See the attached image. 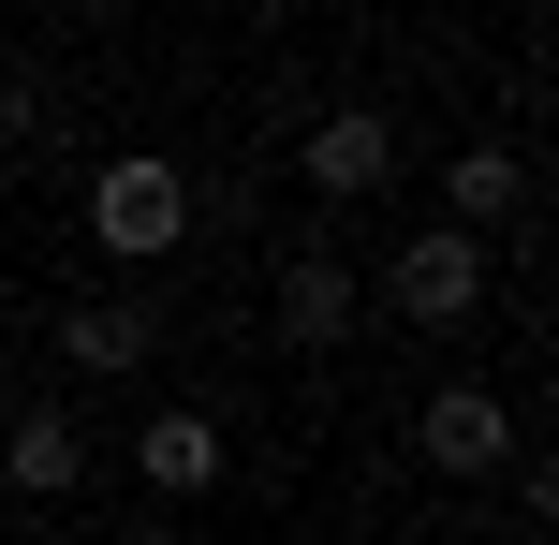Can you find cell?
Returning <instances> with one entry per match:
<instances>
[{
    "mask_svg": "<svg viewBox=\"0 0 559 545\" xmlns=\"http://www.w3.org/2000/svg\"><path fill=\"white\" fill-rule=\"evenodd\" d=\"M88 236H104L118 265H163L177 236H192V177H177L163 147H118V163L88 177Z\"/></svg>",
    "mask_w": 559,
    "mask_h": 545,
    "instance_id": "1",
    "label": "cell"
},
{
    "mask_svg": "<svg viewBox=\"0 0 559 545\" xmlns=\"http://www.w3.org/2000/svg\"><path fill=\"white\" fill-rule=\"evenodd\" d=\"M383 295H397V324H427V340H456V324L486 310V236H397V265H383Z\"/></svg>",
    "mask_w": 559,
    "mask_h": 545,
    "instance_id": "2",
    "label": "cell"
},
{
    "mask_svg": "<svg viewBox=\"0 0 559 545\" xmlns=\"http://www.w3.org/2000/svg\"><path fill=\"white\" fill-rule=\"evenodd\" d=\"M295 163H309V192H324V206H368V192L397 177V118H383V104H338V118H309Z\"/></svg>",
    "mask_w": 559,
    "mask_h": 545,
    "instance_id": "3",
    "label": "cell"
},
{
    "mask_svg": "<svg viewBox=\"0 0 559 545\" xmlns=\"http://www.w3.org/2000/svg\"><path fill=\"white\" fill-rule=\"evenodd\" d=\"M413 442H427V472H515V413L486 399V383H427Z\"/></svg>",
    "mask_w": 559,
    "mask_h": 545,
    "instance_id": "4",
    "label": "cell"
},
{
    "mask_svg": "<svg viewBox=\"0 0 559 545\" xmlns=\"http://www.w3.org/2000/svg\"><path fill=\"white\" fill-rule=\"evenodd\" d=\"M163 354V310L147 295H88V310H59V369L74 383H118V369H147Z\"/></svg>",
    "mask_w": 559,
    "mask_h": 545,
    "instance_id": "5",
    "label": "cell"
},
{
    "mask_svg": "<svg viewBox=\"0 0 559 545\" xmlns=\"http://www.w3.org/2000/svg\"><path fill=\"white\" fill-rule=\"evenodd\" d=\"M222 472H236L222 413H147V428H133V487H163V501H206Z\"/></svg>",
    "mask_w": 559,
    "mask_h": 545,
    "instance_id": "6",
    "label": "cell"
},
{
    "mask_svg": "<svg viewBox=\"0 0 559 545\" xmlns=\"http://www.w3.org/2000/svg\"><path fill=\"white\" fill-rule=\"evenodd\" d=\"M515 206H531V147H515V133H472V147L442 163V222H456V236H501Z\"/></svg>",
    "mask_w": 559,
    "mask_h": 545,
    "instance_id": "7",
    "label": "cell"
},
{
    "mask_svg": "<svg viewBox=\"0 0 559 545\" xmlns=\"http://www.w3.org/2000/svg\"><path fill=\"white\" fill-rule=\"evenodd\" d=\"M0 487H15V501H74V487H88V428H74L59 399H29L15 428H0Z\"/></svg>",
    "mask_w": 559,
    "mask_h": 545,
    "instance_id": "8",
    "label": "cell"
},
{
    "mask_svg": "<svg viewBox=\"0 0 559 545\" xmlns=\"http://www.w3.org/2000/svg\"><path fill=\"white\" fill-rule=\"evenodd\" d=\"M280 340H295V354H338V340H354V251L309 236V251L280 265Z\"/></svg>",
    "mask_w": 559,
    "mask_h": 545,
    "instance_id": "9",
    "label": "cell"
},
{
    "mask_svg": "<svg viewBox=\"0 0 559 545\" xmlns=\"http://www.w3.org/2000/svg\"><path fill=\"white\" fill-rule=\"evenodd\" d=\"M0 133H15V147H45V88H29V74H0Z\"/></svg>",
    "mask_w": 559,
    "mask_h": 545,
    "instance_id": "10",
    "label": "cell"
},
{
    "mask_svg": "<svg viewBox=\"0 0 559 545\" xmlns=\"http://www.w3.org/2000/svg\"><path fill=\"white\" fill-rule=\"evenodd\" d=\"M118 545H192V531H177V517H163V531H118Z\"/></svg>",
    "mask_w": 559,
    "mask_h": 545,
    "instance_id": "11",
    "label": "cell"
}]
</instances>
